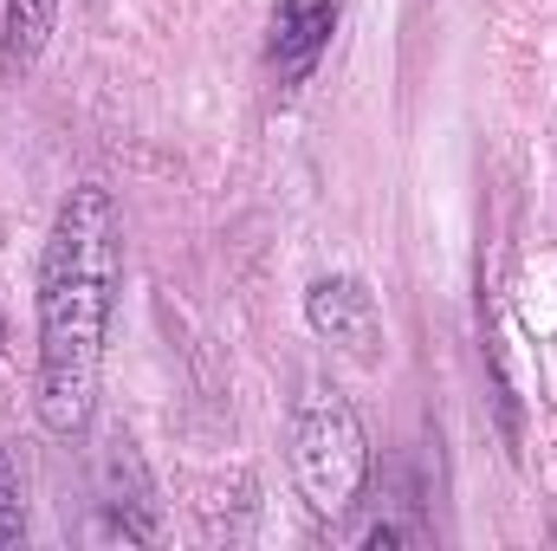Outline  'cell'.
I'll return each instance as SVG.
<instances>
[{"label": "cell", "instance_id": "cell-1", "mask_svg": "<svg viewBox=\"0 0 557 551\" xmlns=\"http://www.w3.org/2000/svg\"><path fill=\"white\" fill-rule=\"evenodd\" d=\"M124 292V215L104 182L59 195L33 279V409L52 441H78L98 415L104 344Z\"/></svg>", "mask_w": 557, "mask_h": 551}, {"label": "cell", "instance_id": "cell-2", "mask_svg": "<svg viewBox=\"0 0 557 551\" xmlns=\"http://www.w3.org/2000/svg\"><path fill=\"white\" fill-rule=\"evenodd\" d=\"M285 461H292V487L305 500V513L318 526H344L376 474L363 415L350 409L344 390L331 383H305V396L292 403V428H285Z\"/></svg>", "mask_w": 557, "mask_h": 551}, {"label": "cell", "instance_id": "cell-3", "mask_svg": "<svg viewBox=\"0 0 557 551\" xmlns=\"http://www.w3.org/2000/svg\"><path fill=\"white\" fill-rule=\"evenodd\" d=\"M305 325L350 364H383V305L357 273H324L305 285Z\"/></svg>", "mask_w": 557, "mask_h": 551}, {"label": "cell", "instance_id": "cell-4", "mask_svg": "<svg viewBox=\"0 0 557 551\" xmlns=\"http://www.w3.org/2000/svg\"><path fill=\"white\" fill-rule=\"evenodd\" d=\"M331 33H337V0H278L267 26V72L278 91H298L318 72V59L331 52Z\"/></svg>", "mask_w": 557, "mask_h": 551}, {"label": "cell", "instance_id": "cell-5", "mask_svg": "<svg viewBox=\"0 0 557 551\" xmlns=\"http://www.w3.org/2000/svg\"><path fill=\"white\" fill-rule=\"evenodd\" d=\"M59 7L65 0H0V72L26 78L46 52V39L59 33Z\"/></svg>", "mask_w": 557, "mask_h": 551}, {"label": "cell", "instance_id": "cell-6", "mask_svg": "<svg viewBox=\"0 0 557 551\" xmlns=\"http://www.w3.org/2000/svg\"><path fill=\"white\" fill-rule=\"evenodd\" d=\"M26 539V474H20V454L0 441V551Z\"/></svg>", "mask_w": 557, "mask_h": 551}, {"label": "cell", "instance_id": "cell-7", "mask_svg": "<svg viewBox=\"0 0 557 551\" xmlns=\"http://www.w3.org/2000/svg\"><path fill=\"white\" fill-rule=\"evenodd\" d=\"M0 351H7V318H0Z\"/></svg>", "mask_w": 557, "mask_h": 551}]
</instances>
